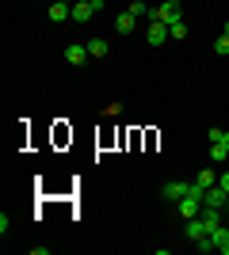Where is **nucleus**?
<instances>
[{"mask_svg": "<svg viewBox=\"0 0 229 255\" xmlns=\"http://www.w3.org/2000/svg\"><path fill=\"white\" fill-rule=\"evenodd\" d=\"M184 236H187V240H191V244L199 248V252H214V248L207 244V236H210V225L203 221V213H199V217H187V221H184Z\"/></svg>", "mask_w": 229, "mask_h": 255, "instance_id": "obj_1", "label": "nucleus"}, {"mask_svg": "<svg viewBox=\"0 0 229 255\" xmlns=\"http://www.w3.org/2000/svg\"><path fill=\"white\" fill-rule=\"evenodd\" d=\"M176 210H180V217H199V213H203V191H199L195 183H191V191L184 194V198H180V202H176Z\"/></svg>", "mask_w": 229, "mask_h": 255, "instance_id": "obj_2", "label": "nucleus"}, {"mask_svg": "<svg viewBox=\"0 0 229 255\" xmlns=\"http://www.w3.org/2000/svg\"><path fill=\"white\" fill-rule=\"evenodd\" d=\"M176 19H184V4H168V0H161L149 15V23H168V27H172Z\"/></svg>", "mask_w": 229, "mask_h": 255, "instance_id": "obj_3", "label": "nucleus"}, {"mask_svg": "<svg viewBox=\"0 0 229 255\" xmlns=\"http://www.w3.org/2000/svg\"><path fill=\"white\" fill-rule=\"evenodd\" d=\"M187 191H191V183L172 179V183H164V187H161V198H164V202H180V198H184Z\"/></svg>", "mask_w": 229, "mask_h": 255, "instance_id": "obj_4", "label": "nucleus"}, {"mask_svg": "<svg viewBox=\"0 0 229 255\" xmlns=\"http://www.w3.org/2000/svg\"><path fill=\"white\" fill-rule=\"evenodd\" d=\"M145 38H149V46H164L172 34H168V23H149L145 27Z\"/></svg>", "mask_w": 229, "mask_h": 255, "instance_id": "obj_5", "label": "nucleus"}, {"mask_svg": "<svg viewBox=\"0 0 229 255\" xmlns=\"http://www.w3.org/2000/svg\"><path fill=\"white\" fill-rule=\"evenodd\" d=\"M65 61H69V65H84V61H92V53H88V46H84V42H69Z\"/></svg>", "mask_w": 229, "mask_h": 255, "instance_id": "obj_6", "label": "nucleus"}, {"mask_svg": "<svg viewBox=\"0 0 229 255\" xmlns=\"http://www.w3.org/2000/svg\"><path fill=\"white\" fill-rule=\"evenodd\" d=\"M226 198H229V194H226V187H222V183H214L210 191H203V206H218V210H222V206H226Z\"/></svg>", "mask_w": 229, "mask_h": 255, "instance_id": "obj_7", "label": "nucleus"}, {"mask_svg": "<svg viewBox=\"0 0 229 255\" xmlns=\"http://www.w3.org/2000/svg\"><path fill=\"white\" fill-rule=\"evenodd\" d=\"M50 19H54V23L73 19V4H65V0H54V4H50Z\"/></svg>", "mask_w": 229, "mask_h": 255, "instance_id": "obj_8", "label": "nucleus"}, {"mask_svg": "<svg viewBox=\"0 0 229 255\" xmlns=\"http://www.w3.org/2000/svg\"><path fill=\"white\" fill-rule=\"evenodd\" d=\"M115 31H119V34L138 31V15H134V11H119V19H115Z\"/></svg>", "mask_w": 229, "mask_h": 255, "instance_id": "obj_9", "label": "nucleus"}, {"mask_svg": "<svg viewBox=\"0 0 229 255\" xmlns=\"http://www.w3.org/2000/svg\"><path fill=\"white\" fill-rule=\"evenodd\" d=\"M92 15H96V8H92L88 0H76V4H73V23H88Z\"/></svg>", "mask_w": 229, "mask_h": 255, "instance_id": "obj_10", "label": "nucleus"}, {"mask_svg": "<svg viewBox=\"0 0 229 255\" xmlns=\"http://www.w3.org/2000/svg\"><path fill=\"white\" fill-rule=\"evenodd\" d=\"M214 183H218V171H214V168H203V171L195 175V187H199V191H210Z\"/></svg>", "mask_w": 229, "mask_h": 255, "instance_id": "obj_11", "label": "nucleus"}, {"mask_svg": "<svg viewBox=\"0 0 229 255\" xmlns=\"http://www.w3.org/2000/svg\"><path fill=\"white\" fill-rule=\"evenodd\" d=\"M226 240H229V229H226V225H214V229H210V236H207L210 248H222Z\"/></svg>", "mask_w": 229, "mask_h": 255, "instance_id": "obj_12", "label": "nucleus"}, {"mask_svg": "<svg viewBox=\"0 0 229 255\" xmlns=\"http://www.w3.org/2000/svg\"><path fill=\"white\" fill-rule=\"evenodd\" d=\"M88 53H92V57H96V61H99V57H107V42H103V38H88Z\"/></svg>", "mask_w": 229, "mask_h": 255, "instance_id": "obj_13", "label": "nucleus"}, {"mask_svg": "<svg viewBox=\"0 0 229 255\" xmlns=\"http://www.w3.org/2000/svg\"><path fill=\"white\" fill-rule=\"evenodd\" d=\"M130 11L138 15V19H149V15H153V8H149V4H142V0H130Z\"/></svg>", "mask_w": 229, "mask_h": 255, "instance_id": "obj_14", "label": "nucleus"}, {"mask_svg": "<svg viewBox=\"0 0 229 255\" xmlns=\"http://www.w3.org/2000/svg\"><path fill=\"white\" fill-rule=\"evenodd\" d=\"M168 34H172V38H187V19H176L172 27H168Z\"/></svg>", "mask_w": 229, "mask_h": 255, "instance_id": "obj_15", "label": "nucleus"}, {"mask_svg": "<svg viewBox=\"0 0 229 255\" xmlns=\"http://www.w3.org/2000/svg\"><path fill=\"white\" fill-rule=\"evenodd\" d=\"M214 50H218L222 57H229V34H218V42H214Z\"/></svg>", "mask_w": 229, "mask_h": 255, "instance_id": "obj_16", "label": "nucleus"}, {"mask_svg": "<svg viewBox=\"0 0 229 255\" xmlns=\"http://www.w3.org/2000/svg\"><path fill=\"white\" fill-rule=\"evenodd\" d=\"M119 111H122V103H107V107H103V115H107V118H115Z\"/></svg>", "mask_w": 229, "mask_h": 255, "instance_id": "obj_17", "label": "nucleus"}, {"mask_svg": "<svg viewBox=\"0 0 229 255\" xmlns=\"http://www.w3.org/2000/svg\"><path fill=\"white\" fill-rule=\"evenodd\" d=\"M218 183L226 187V194H229V171H222V175H218Z\"/></svg>", "mask_w": 229, "mask_h": 255, "instance_id": "obj_18", "label": "nucleus"}, {"mask_svg": "<svg viewBox=\"0 0 229 255\" xmlns=\"http://www.w3.org/2000/svg\"><path fill=\"white\" fill-rule=\"evenodd\" d=\"M88 4H92V8H96V11H103V0H88Z\"/></svg>", "mask_w": 229, "mask_h": 255, "instance_id": "obj_19", "label": "nucleus"}, {"mask_svg": "<svg viewBox=\"0 0 229 255\" xmlns=\"http://www.w3.org/2000/svg\"><path fill=\"white\" fill-rule=\"evenodd\" d=\"M222 255H229V240H226V244H222Z\"/></svg>", "mask_w": 229, "mask_h": 255, "instance_id": "obj_20", "label": "nucleus"}, {"mask_svg": "<svg viewBox=\"0 0 229 255\" xmlns=\"http://www.w3.org/2000/svg\"><path fill=\"white\" fill-rule=\"evenodd\" d=\"M222 34H229V19H226V27H222Z\"/></svg>", "mask_w": 229, "mask_h": 255, "instance_id": "obj_21", "label": "nucleus"}, {"mask_svg": "<svg viewBox=\"0 0 229 255\" xmlns=\"http://www.w3.org/2000/svg\"><path fill=\"white\" fill-rule=\"evenodd\" d=\"M168 4H184V0H168Z\"/></svg>", "mask_w": 229, "mask_h": 255, "instance_id": "obj_22", "label": "nucleus"}, {"mask_svg": "<svg viewBox=\"0 0 229 255\" xmlns=\"http://www.w3.org/2000/svg\"><path fill=\"white\" fill-rule=\"evenodd\" d=\"M226 210H229V198H226Z\"/></svg>", "mask_w": 229, "mask_h": 255, "instance_id": "obj_23", "label": "nucleus"}]
</instances>
